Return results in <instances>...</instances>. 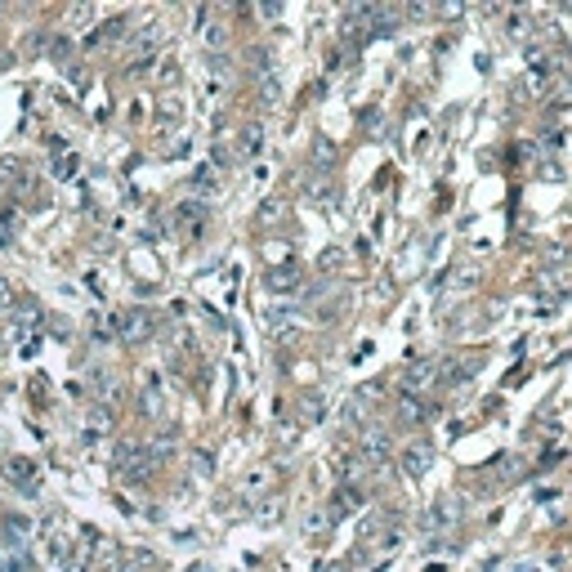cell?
<instances>
[{
  "instance_id": "obj_5",
  "label": "cell",
  "mask_w": 572,
  "mask_h": 572,
  "mask_svg": "<svg viewBox=\"0 0 572 572\" xmlns=\"http://www.w3.org/2000/svg\"><path fill=\"white\" fill-rule=\"evenodd\" d=\"M5 470H9V479H14V483H27L31 479V461H23V456H14Z\"/></svg>"
},
{
  "instance_id": "obj_8",
  "label": "cell",
  "mask_w": 572,
  "mask_h": 572,
  "mask_svg": "<svg viewBox=\"0 0 572 572\" xmlns=\"http://www.w3.org/2000/svg\"><path fill=\"white\" fill-rule=\"evenodd\" d=\"M90 18H94V9H77V14H72V18H67V23H72V27H86V23H90Z\"/></svg>"
},
{
  "instance_id": "obj_3",
  "label": "cell",
  "mask_w": 572,
  "mask_h": 572,
  "mask_svg": "<svg viewBox=\"0 0 572 572\" xmlns=\"http://www.w3.org/2000/svg\"><path fill=\"white\" fill-rule=\"evenodd\" d=\"M402 470H407L411 479H420V474L429 470V447H425V443H411V447L402 452Z\"/></svg>"
},
{
  "instance_id": "obj_4",
  "label": "cell",
  "mask_w": 572,
  "mask_h": 572,
  "mask_svg": "<svg viewBox=\"0 0 572 572\" xmlns=\"http://www.w3.org/2000/svg\"><path fill=\"white\" fill-rule=\"evenodd\" d=\"M398 416H402V420H411V425H416V420L425 416V407H420V398H416V394H402V402H398Z\"/></svg>"
},
{
  "instance_id": "obj_6",
  "label": "cell",
  "mask_w": 572,
  "mask_h": 572,
  "mask_svg": "<svg viewBox=\"0 0 572 572\" xmlns=\"http://www.w3.org/2000/svg\"><path fill=\"white\" fill-rule=\"evenodd\" d=\"M278 94H282V86H278V72H264V99H269V103H278Z\"/></svg>"
},
{
  "instance_id": "obj_1",
  "label": "cell",
  "mask_w": 572,
  "mask_h": 572,
  "mask_svg": "<svg viewBox=\"0 0 572 572\" xmlns=\"http://www.w3.org/2000/svg\"><path fill=\"white\" fill-rule=\"evenodd\" d=\"M434 380H438V363H434V358H420V363L407 367V380H402V385H407V394H420V389H429Z\"/></svg>"
},
{
  "instance_id": "obj_9",
  "label": "cell",
  "mask_w": 572,
  "mask_h": 572,
  "mask_svg": "<svg viewBox=\"0 0 572 572\" xmlns=\"http://www.w3.org/2000/svg\"><path fill=\"white\" fill-rule=\"evenodd\" d=\"M9 300V291H5V282H0V304H5Z\"/></svg>"
},
{
  "instance_id": "obj_2",
  "label": "cell",
  "mask_w": 572,
  "mask_h": 572,
  "mask_svg": "<svg viewBox=\"0 0 572 572\" xmlns=\"http://www.w3.org/2000/svg\"><path fill=\"white\" fill-rule=\"evenodd\" d=\"M385 456H389V438H385V429H367V434H363V461L380 465Z\"/></svg>"
},
{
  "instance_id": "obj_7",
  "label": "cell",
  "mask_w": 572,
  "mask_h": 572,
  "mask_svg": "<svg viewBox=\"0 0 572 572\" xmlns=\"http://www.w3.org/2000/svg\"><path fill=\"white\" fill-rule=\"evenodd\" d=\"M206 45H210V49L224 45V27H206Z\"/></svg>"
}]
</instances>
